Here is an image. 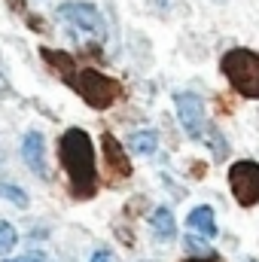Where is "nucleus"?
<instances>
[{"instance_id":"nucleus-1","label":"nucleus","mask_w":259,"mask_h":262,"mask_svg":"<svg viewBox=\"0 0 259 262\" xmlns=\"http://www.w3.org/2000/svg\"><path fill=\"white\" fill-rule=\"evenodd\" d=\"M58 162L67 174L70 195L85 201L98 192V168H95V146L82 128H67L58 137Z\"/></svg>"},{"instance_id":"nucleus-2","label":"nucleus","mask_w":259,"mask_h":262,"mask_svg":"<svg viewBox=\"0 0 259 262\" xmlns=\"http://www.w3.org/2000/svg\"><path fill=\"white\" fill-rule=\"evenodd\" d=\"M220 70H223V76L229 79V85L241 98L259 101V52L244 49V46L229 49L220 58Z\"/></svg>"},{"instance_id":"nucleus-3","label":"nucleus","mask_w":259,"mask_h":262,"mask_svg":"<svg viewBox=\"0 0 259 262\" xmlns=\"http://www.w3.org/2000/svg\"><path fill=\"white\" fill-rule=\"evenodd\" d=\"M70 89H73V92H76V95H79L92 110H110V107L122 98V85H119L116 79H110V76H104V73L92 70V67L76 70V76H73Z\"/></svg>"},{"instance_id":"nucleus-4","label":"nucleus","mask_w":259,"mask_h":262,"mask_svg":"<svg viewBox=\"0 0 259 262\" xmlns=\"http://www.w3.org/2000/svg\"><path fill=\"white\" fill-rule=\"evenodd\" d=\"M229 189L241 207L259 204V162L241 159L229 168Z\"/></svg>"},{"instance_id":"nucleus-5","label":"nucleus","mask_w":259,"mask_h":262,"mask_svg":"<svg viewBox=\"0 0 259 262\" xmlns=\"http://www.w3.org/2000/svg\"><path fill=\"white\" fill-rule=\"evenodd\" d=\"M174 107H177V119L183 131L192 137V140H204V101L195 95V92H177L174 95Z\"/></svg>"},{"instance_id":"nucleus-6","label":"nucleus","mask_w":259,"mask_h":262,"mask_svg":"<svg viewBox=\"0 0 259 262\" xmlns=\"http://www.w3.org/2000/svg\"><path fill=\"white\" fill-rule=\"evenodd\" d=\"M58 15L67 18L70 25H76L79 31H85V34H95L98 40L101 37H107V25H104V18H101V12L92 6V3H82V0H67L58 6Z\"/></svg>"},{"instance_id":"nucleus-7","label":"nucleus","mask_w":259,"mask_h":262,"mask_svg":"<svg viewBox=\"0 0 259 262\" xmlns=\"http://www.w3.org/2000/svg\"><path fill=\"white\" fill-rule=\"evenodd\" d=\"M101 152H104V165H107L110 180H113V183L128 180V177H131L128 152H125V146H122V143H119L110 131H104V134H101Z\"/></svg>"},{"instance_id":"nucleus-8","label":"nucleus","mask_w":259,"mask_h":262,"mask_svg":"<svg viewBox=\"0 0 259 262\" xmlns=\"http://www.w3.org/2000/svg\"><path fill=\"white\" fill-rule=\"evenodd\" d=\"M21 156L28 162V168L40 177H49L46 171V146H43V134L40 131H28L25 134V143H21Z\"/></svg>"},{"instance_id":"nucleus-9","label":"nucleus","mask_w":259,"mask_h":262,"mask_svg":"<svg viewBox=\"0 0 259 262\" xmlns=\"http://www.w3.org/2000/svg\"><path fill=\"white\" fill-rule=\"evenodd\" d=\"M40 58L52 67V70H55V73L64 79L67 85L73 82V76H76V64H73V58H70L67 52H58V49H49V46H43V49H40Z\"/></svg>"},{"instance_id":"nucleus-10","label":"nucleus","mask_w":259,"mask_h":262,"mask_svg":"<svg viewBox=\"0 0 259 262\" xmlns=\"http://www.w3.org/2000/svg\"><path fill=\"white\" fill-rule=\"evenodd\" d=\"M149 226H153V235L159 241H174V235H177V220L168 207H156L149 213Z\"/></svg>"},{"instance_id":"nucleus-11","label":"nucleus","mask_w":259,"mask_h":262,"mask_svg":"<svg viewBox=\"0 0 259 262\" xmlns=\"http://www.w3.org/2000/svg\"><path fill=\"white\" fill-rule=\"evenodd\" d=\"M186 223H189V229L198 232L201 238H213L217 235V220H213V207H207V204H198L192 213L186 216Z\"/></svg>"},{"instance_id":"nucleus-12","label":"nucleus","mask_w":259,"mask_h":262,"mask_svg":"<svg viewBox=\"0 0 259 262\" xmlns=\"http://www.w3.org/2000/svg\"><path fill=\"white\" fill-rule=\"evenodd\" d=\"M159 146V134L153 128H143V131H131L128 137V149L134 156H153Z\"/></svg>"},{"instance_id":"nucleus-13","label":"nucleus","mask_w":259,"mask_h":262,"mask_svg":"<svg viewBox=\"0 0 259 262\" xmlns=\"http://www.w3.org/2000/svg\"><path fill=\"white\" fill-rule=\"evenodd\" d=\"M204 140L210 143V149H213V159H217V162H223V159L229 156V143H226V137L220 134L217 125H207V128H204Z\"/></svg>"},{"instance_id":"nucleus-14","label":"nucleus","mask_w":259,"mask_h":262,"mask_svg":"<svg viewBox=\"0 0 259 262\" xmlns=\"http://www.w3.org/2000/svg\"><path fill=\"white\" fill-rule=\"evenodd\" d=\"M0 198L12 201L15 207H28V204H31L28 192H25V189H18V186H12V183H0Z\"/></svg>"},{"instance_id":"nucleus-15","label":"nucleus","mask_w":259,"mask_h":262,"mask_svg":"<svg viewBox=\"0 0 259 262\" xmlns=\"http://www.w3.org/2000/svg\"><path fill=\"white\" fill-rule=\"evenodd\" d=\"M18 244V232L12 229V223H0V253L12 250Z\"/></svg>"},{"instance_id":"nucleus-16","label":"nucleus","mask_w":259,"mask_h":262,"mask_svg":"<svg viewBox=\"0 0 259 262\" xmlns=\"http://www.w3.org/2000/svg\"><path fill=\"white\" fill-rule=\"evenodd\" d=\"M146 207V198H131L128 204H125V216H131V213H140Z\"/></svg>"},{"instance_id":"nucleus-17","label":"nucleus","mask_w":259,"mask_h":262,"mask_svg":"<svg viewBox=\"0 0 259 262\" xmlns=\"http://www.w3.org/2000/svg\"><path fill=\"white\" fill-rule=\"evenodd\" d=\"M183 244H186L189 250H204V253H210V250H207V247H204V244H201L198 238H183Z\"/></svg>"},{"instance_id":"nucleus-18","label":"nucleus","mask_w":259,"mask_h":262,"mask_svg":"<svg viewBox=\"0 0 259 262\" xmlns=\"http://www.w3.org/2000/svg\"><path fill=\"white\" fill-rule=\"evenodd\" d=\"M6 262H46L40 253H28V256H15V259H6Z\"/></svg>"},{"instance_id":"nucleus-19","label":"nucleus","mask_w":259,"mask_h":262,"mask_svg":"<svg viewBox=\"0 0 259 262\" xmlns=\"http://www.w3.org/2000/svg\"><path fill=\"white\" fill-rule=\"evenodd\" d=\"M28 28H34V31H46V21H43V18H34V15H28Z\"/></svg>"},{"instance_id":"nucleus-20","label":"nucleus","mask_w":259,"mask_h":262,"mask_svg":"<svg viewBox=\"0 0 259 262\" xmlns=\"http://www.w3.org/2000/svg\"><path fill=\"white\" fill-rule=\"evenodd\" d=\"M92 262H113V256H110L107 250H98V253L92 256Z\"/></svg>"},{"instance_id":"nucleus-21","label":"nucleus","mask_w":259,"mask_h":262,"mask_svg":"<svg viewBox=\"0 0 259 262\" xmlns=\"http://www.w3.org/2000/svg\"><path fill=\"white\" fill-rule=\"evenodd\" d=\"M6 3H9L15 12H25V0H6Z\"/></svg>"},{"instance_id":"nucleus-22","label":"nucleus","mask_w":259,"mask_h":262,"mask_svg":"<svg viewBox=\"0 0 259 262\" xmlns=\"http://www.w3.org/2000/svg\"><path fill=\"white\" fill-rule=\"evenodd\" d=\"M183 262H217V256H189V259Z\"/></svg>"},{"instance_id":"nucleus-23","label":"nucleus","mask_w":259,"mask_h":262,"mask_svg":"<svg viewBox=\"0 0 259 262\" xmlns=\"http://www.w3.org/2000/svg\"><path fill=\"white\" fill-rule=\"evenodd\" d=\"M171 3H174V0H153V6H159V9H168Z\"/></svg>"},{"instance_id":"nucleus-24","label":"nucleus","mask_w":259,"mask_h":262,"mask_svg":"<svg viewBox=\"0 0 259 262\" xmlns=\"http://www.w3.org/2000/svg\"><path fill=\"white\" fill-rule=\"evenodd\" d=\"M192 174H195V177H201V174H204V165H201V162H195V165H192Z\"/></svg>"},{"instance_id":"nucleus-25","label":"nucleus","mask_w":259,"mask_h":262,"mask_svg":"<svg viewBox=\"0 0 259 262\" xmlns=\"http://www.w3.org/2000/svg\"><path fill=\"white\" fill-rule=\"evenodd\" d=\"M217 3H223V0H217Z\"/></svg>"}]
</instances>
